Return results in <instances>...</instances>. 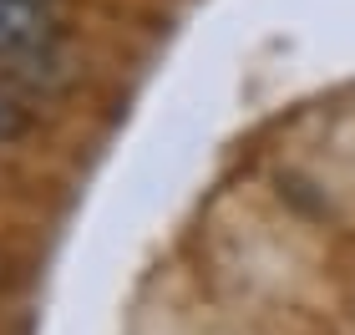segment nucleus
<instances>
[{"mask_svg":"<svg viewBox=\"0 0 355 335\" xmlns=\"http://www.w3.org/2000/svg\"><path fill=\"white\" fill-rule=\"evenodd\" d=\"M56 41L46 0H0V56H31Z\"/></svg>","mask_w":355,"mask_h":335,"instance_id":"1","label":"nucleus"}]
</instances>
